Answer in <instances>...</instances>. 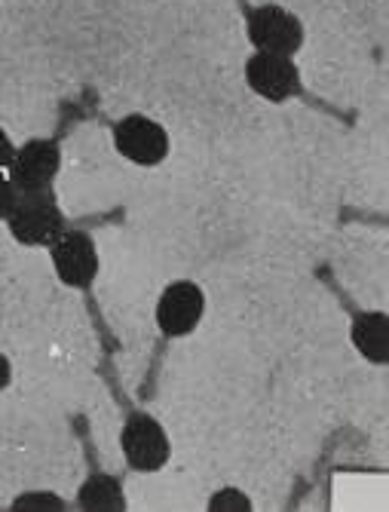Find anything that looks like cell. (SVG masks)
Segmentation results:
<instances>
[{
    "instance_id": "obj_11",
    "label": "cell",
    "mask_w": 389,
    "mask_h": 512,
    "mask_svg": "<svg viewBox=\"0 0 389 512\" xmlns=\"http://www.w3.org/2000/svg\"><path fill=\"white\" fill-rule=\"evenodd\" d=\"M13 509L19 512H59L65 509V500L56 497V494H46V491H37V494H22L13 500Z\"/></svg>"
},
{
    "instance_id": "obj_12",
    "label": "cell",
    "mask_w": 389,
    "mask_h": 512,
    "mask_svg": "<svg viewBox=\"0 0 389 512\" xmlns=\"http://www.w3.org/2000/svg\"><path fill=\"white\" fill-rule=\"evenodd\" d=\"M209 509L212 512H249L252 509V500L242 494V491H233V488H224L218 491L212 500H209Z\"/></svg>"
},
{
    "instance_id": "obj_5",
    "label": "cell",
    "mask_w": 389,
    "mask_h": 512,
    "mask_svg": "<svg viewBox=\"0 0 389 512\" xmlns=\"http://www.w3.org/2000/svg\"><path fill=\"white\" fill-rule=\"evenodd\" d=\"M114 145L135 166H157L169 154V135L151 117L129 114L114 126Z\"/></svg>"
},
{
    "instance_id": "obj_14",
    "label": "cell",
    "mask_w": 389,
    "mask_h": 512,
    "mask_svg": "<svg viewBox=\"0 0 389 512\" xmlns=\"http://www.w3.org/2000/svg\"><path fill=\"white\" fill-rule=\"evenodd\" d=\"M13 157H16V145L10 142V135H7L4 129H0V172L10 169Z\"/></svg>"
},
{
    "instance_id": "obj_10",
    "label": "cell",
    "mask_w": 389,
    "mask_h": 512,
    "mask_svg": "<svg viewBox=\"0 0 389 512\" xmlns=\"http://www.w3.org/2000/svg\"><path fill=\"white\" fill-rule=\"evenodd\" d=\"M77 503H80V509H89V512H123L126 509L120 482L111 476H102V473L86 479V485L77 494Z\"/></svg>"
},
{
    "instance_id": "obj_7",
    "label": "cell",
    "mask_w": 389,
    "mask_h": 512,
    "mask_svg": "<svg viewBox=\"0 0 389 512\" xmlns=\"http://www.w3.org/2000/svg\"><path fill=\"white\" fill-rule=\"evenodd\" d=\"M50 258L62 283L74 289H86L99 273V252H95L92 237L83 234V230H65L50 246Z\"/></svg>"
},
{
    "instance_id": "obj_8",
    "label": "cell",
    "mask_w": 389,
    "mask_h": 512,
    "mask_svg": "<svg viewBox=\"0 0 389 512\" xmlns=\"http://www.w3.org/2000/svg\"><path fill=\"white\" fill-rule=\"evenodd\" d=\"M246 80L267 102H285L301 92V74L291 56L276 53H255L246 62Z\"/></svg>"
},
{
    "instance_id": "obj_13",
    "label": "cell",
    "mask_w": 389,
    "mask_h": 512,
    "mask_svg": "<svg viewBox=\"0 0 389 512\" xmlns=\"http://www.w3.org/2000/svg\"><path fill=\"white\" fill-rule=\"evenodd\" d=\"M16 188H13V181L10 178H4L0 175V218L7 221V215H10V209H13V203H16Z\"/></svg>"
},
{
    "instance_id": "obj_6",
    "label": "cell",
    "mask_w": 389,
    "mask_h": 512,
    "mask_svg": "<svg viewBox=\"0 0 389 512\" xmlns=\"http://www.w3.org/2000/svg\"><path fill=\"white\" fill-rule=\"evenodd\" d=\"M203 310H206L203 289L197 283H190V279H178V283H172L160 295L157 325H160V332L169 338H184L200 325Z\"/></svg>"
},
{
    "instance_id": "obj_1",
    "label": "cell",
    "mask_w": 389,
    "mask_h": 512,
    "mask_svg": "<svg viewBox=\"0 0 389 512\" xmlns=\"http://www.w3.org/2000/svg\"><path fill=\"white\" fill-rule=\"evenodd\" d=\"M7 227L16 243L22 246H53L65 234V215L56 197L46 191H25L16 194V203L7 215Z\"/></svg>"
},
{
    "instance_id": "obj_15",
    "label": "cell",
    "mask_w": 389,
    "mask_h": 512,
    "mask_svg": "<svg viewBox=\"0 0 389 512\" xmlns=\"http://www.w3.org/2000/svg\"><path fill=\"white\" fill-rule=\"evenodd\" d=\"M10 378H13V368H10V359L0 353V390L10 387Z\"/></svg>"
},
{
    "instance_id": "obj_2",
    "label": "cell",
    "mask_w": 389,
    "mask_h": 512,
    "mask_svg": "<svg viewBox=\"0 0 389 512\" xmlns=\"http://www.w3.org/2000/svg\"><path fill=\"white\" fill-rule=\"evenodd\" d=\"M123 457L138 473H157L169 460V436L151 414H132L120 433Z\"/></svg>"
},
{
    "instance_id": "obj_4",
    "label": "cell",
    "mask_w": 389,
    "mask_h": 512,
    "mask_svg": "<svg viewBox=\"0 0 389 512\" xmlns=\"http://www.w3.org/2000/svg\"><path fill=\"white\" fill-rule=\"evenodd\" d=\"M62 151L50 138H31L22 148H16V157L10 163V181L19 194L25 191H46L59 175Z\"/></svg>"
},
{
    "instance_id": "obj_3",
    "label": "cell",
    "mask_w": 389,
    "mask_h": 512,
    "mask_svg": "<svg viewBox=\"0 0 389 512\" xmlns=\"http://www.w3.org/2000/svg\"><path fill=\"white\" fill-rule=\"evenodd\" d=\"M249 40L258 53H276V56H295L304 43V25L298 16H291L282 7H258L249 16Z\"/></svg>"
},
{
    "instance_id": "obj_9",
    "label": "cell",
    "mask_w": 389,
    "mask_h": 512,
    "mask_svg": "<svg viewBox=\"0 0 389 512\" xmlns=\"http://www.w3.org/2000/svg\"><path fill=\"white\" fill-rule=\"evenodd\" d=\"M353 344H356V350L365 356V359H371V362H377V365H383V362H389V316L386 313H359L356 319H353Z\"/></svg>"
}]
</instances>
